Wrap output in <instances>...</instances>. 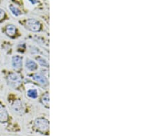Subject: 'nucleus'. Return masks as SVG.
<instances>
[{
	"instance_id": "obj_10",
	"label": "nucleus",
	"mask_w": 155,
	"mask_h": 136,
	"mask_svg": "<svg viewBox=\"0 0 155 136\" xmlns=\"http://www.w3.org/2000/svg\"><path fill=\"white\" fill-rule=\"evenodd\" d=\"M41 103H42V104L45 106V107H46L47 108L49 107V94L48 93H46L42 96L41 97Z\"/></svg>"
},
{
	"instance_id": "obj_12",
	"label": "nucleus",
	"mask_w": 155,
	"mask_h": 136,
	"mask_svg": "<svg viewBox=\"0 0 155 136\" xmlns=\"http://www.w3.org/2000/svg\"><path fill=\"white\" fill-rule=\"evenodd\" d=\"M28 96L30 98H37L38 96V92L36 89H29L27 92Z\"/></svg>"
},
{
	"instance_id": "obj_1",
	"label": "nucleus",
	"mask_w": 155,
	"mask_h": 136,
	"mask_svg": "<svg viewBox=\"0 0 155 136\" xmlns=\"http://www.w3.org/2000/svg\"><path fill=\"white\" fill-rule=\"evenodd\" d=\"M34 126L41 134H48L49 131V121L45 118H38L35 120Z\"/></svg>"
},
{
	"instance_id": "obj_8",
	"label": "nucleus",
	"mask_w": 155,
	"mask_h": 136,
	"mask_svg": "<svg viewBox=\"0 0 155 136\" xmlns=\"http://www.w3.org/2000/svg\"><path fill=\"white\" fill-rule=\"evenodd\" d=\"M16 30H17L16 27H15L14 25L10 24V25H8L6 27L5 32H6V34H7L8 36L12 37V36H14L15 35V34H16Z\"/></svg>"
},
{
	"instance_id": "obj_3",
	"label": "nucleus",
	"mask_w": 155,
	"mask_h": 136,
	"mask_svg": "<svg viewBox=\"0 0 155 136\" xmlns=\"http://www.w3.org/2000/svg\"><path fill=\"white\" fill-rule=\"evenodd\" d=\"M25 25L26 28L32 32H38L41 30V28L40 22L35 19H28L26 21Z\"/></svg>"
},
{
	"instance_id": "obj_2",
	"label": "nucleus",
	"mask_w": 155,
	"mask_h": 136,
	"mask_svg": "<svg viewBox=\"0 0 155 136\" xmlns=\"http://www.w3.org/2000/svg\"><path fill=\"white\" fill-rule=\"evenodd\" d=\"M7 82L8 85L12 87H18L21 83V79L19 76L15 72L10 73L7 77Z\"/></svg>"
},
{
	"instance_id": "obj_9",
	"label": "nucleus",
	"mask_w": 155,
	"mask_h": 136,
	"mask_svg": "<svg viewBox=\"0 0 155 136\" xmlns=\"http://www.w3.org/2000/svg\"><path fill=\"white\" fill-rule=\"evenodd\" d=\"M26 67L28 70L30 71H35L37 69L38 66L37 63L33 60L29 59H27L26 60Z\"/></svg>"
},
{
	"instance_id": "obj_13",
	"label": "nucleus",
	"mask_w": 155,
	"mask_h": 136,
	"mask_svg": "<svg viewBox=\"0 0 155 136\" xmlns=\"http://www.w3.org/2000/svg\"><path fill=\"white\" fill-rule=\"evenodd\" d=\"M37 60H38L39 63L40 64L41 66L45 67V68H48L49 63L45 59H43L42 57H37Z\"/></svg>"
},
{
	"instance_id": "obj_11",
	"label": "nucleus",
	"mask_w": 155,
	"mask_h": 136,
	"mask_svg": "<svg viewBox=\"0 0 155 136\" xmlns=\"http://www.w3.org/2000/svg\"><path fill=\"white\" fill-rule=\"evenodd\" d=\"M9 9L15 16H19V15H20L21 14V12L20 11V10L14 5H10Z\"/></svg>"
},
{
	"instance_id": "obj_6",
	"label": "nucleus",
	"mask_w": 155,
	"mask_h": 136,
	"mask_svg": "<svg viewBox=\"0 0 155 136\" xmlns=\"http://www.w3.org/2000/svg\"><path fill=\"white\" fill-rule=\"evenodd\" d=\"M12 65L15 70H20L22 67V57L15 56L12 59Z\"/></svg>"
},
{
	"instance_id": "obj_7",
	"label": "nucleus",
	"mask_w": 155,
	"mask_h": 136,
	"mask_svg": "<svg viewBox=\"0 0 155 136\" xmlns=\"http://www.w3.org/2000/svg\"><path fill=\"white\" fill-rule=\"evenodd\" d=\"M8 120V113L6 108L0 103V122L4 123Z\"/></svg>"
},
{
	"instance_id": "obj_4",
	"label": "nucleus",
	"mask_w": 155,
	"mask_h": 136,
	"mask_svg": "<svg viewBox=\"0 0 155 136\" xmlns=\"http://www.w3.org/2000/svg\"><path fill=\"white\" fill-rule=\"evenodd\" d=\"M11 107L13 111L18 115L21 116L24 113V106L22 101H21L19 99L13 101Z\"/></svg>"
},
{
	"instance_id": "obj_14",
	"label": "nucleus",
	"mask_w": 155,
	"mask_h": 136,
	"mask_svg": "<svg viewBox=\"0 0 155 136\" xmlns=\"http://www.w3.org/2000/svg\"><path fill=\"white\" fill-rule=\"evenodd\" d=\"M5 11L3 9H1V8H0V21L3 20L4 19V17H5Z\"/></svg>"
},
{
	"instance_id": "obj_5",
	"label": "nucleus",
	"mask_w": 155,
	"mask_h": 136,
	"mask_svg": "<svg viewBox=\"0 0 155 136\" xmlns=\"http://www.w3.org/2000/svg\"><path fill=\"white\" fill-rule=\"evenodd\" d=\"M32 79L42 85H47L48 82L46 78L41 74H34L32 75Z\"/></svg>"
}]
</instances>
